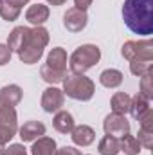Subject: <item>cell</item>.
Returning a JSON list of instances; mask_svg holds the SVG:
<instances>
[{
  "mask_svg": "<svg viewBox=\"0 0 153 155\" xmlns=\"http://www.w3.org/2000/svg\"><path fill=\"white\" fill-rule=\"evenodd\" d=\"M122 20L132 33L150 36L153 33V0H124Z\"/></svg>",
  "mask_w": 153,
  "mask_h": 155,
  "instance_id": "1",
  "label": "cell"
},
{
  "mask_svg": "<svg viewBox=\"0 0 153 155\" xmlns=\"http://www.w3.org/2000/svg\"><path fill=\"white\" fill-rule=\"evenodd\" d=\"M49 43V31L43 27V25H36L31 29V35H29V41L27 45L24 47L22 52H18V58L22 63L25 65H34L38 63L40 58L43 56V51Z\"/></svg>",
  "mask_w": 153,
  "mask_h": 155,
  "instance_id": "2",
  "label": "cell"
},
{
  "mask_svg": "<svg viewBox=\"0 0 153 155\" xmlns=\"http://www.w3.org/2000/svg\"><path fill=\"white\" fill-rule=\"evenodd\" d=\"M99 60H101V49L94 43H83L69 58V67L72 74H85L88 69L97 65Z\"/></svg>",
  "mask_w": 153,
  "mask_h": 155,
  "instance_id": "3",
  "label": "cell"
},
{
  "mask_svg": "<svg viewBox=\"0 0 153 155\" xmlns=\"http://www.w3.org/2000/svg\"><path fill=\"white\" fill-rule=\"evenodd\" d=\"M61 83H63V94L76 101H90L96 94V83L85 74L65 76Z\"/></svg>",
  "mask_w": 153,
  "mask_h": 155,
  "instance_id": "4",
  "label": "cell"
},
{
  "mask_svg": "<svg viewBox=\"0 0 153 155\" xmlns=\"http://www.w3.org/2000/svg\"><path fill=\"white\" fill-rule=\"evenodd\" d=\"M121 54L124 60L128 61H151L153 60V41L151 40H128L122 49Z\"/></svg>",
  "mask_w": 153,
  "mask_h": 155,
  "instance_id": "5",
  "label": "cell"
},
{
  "mask_svg": "<svg viewBox=\"0 0 153 155\" xmlns=\"http://www.w3.org/2000/svg\"><path fill=\"white\" fill-rule=\"evenodd\" d=\"M18 132V116L15 107H0V144H7Z\"/></svg>",
  "mask_w": 153,
  "mask_h": 155,
  "instance_id": "6",
  "label": "cell"
},
{
  "mask_svg": "<svg viewBox=\"0 0 153 155\" xmlns=\"http://www.w3.org/2000/svg\"><path fill=\"white\" fill-rule=\"evenodd\" d=\"M103 128L106 135H112L115 139H121L122 135L130 134V121L126 119V116L121 114H108L103 121Z\"/></svg>",
  "mask_w": 153,
  "mask_h": 155,
  "instance_id": "7",
  "label": "cell"
},
{
  "mask_svg": "<svg viewBox=\"0 0 153 155\" xmlns=\"http://www.w3.org/2000/svg\"><path fill=\"white\" fill-rule=\"evenodd\" d=\"M41 108L47 114H56L58 110H61V107L65 105V94L61 88L58 87H49L43 90L41 94V101H40Z\"/></svg>",
  "mask_w": 153,
  "mask_h": 155,
  "instance_id": "8",
  "label": "cell"
},
{
  "mask_svg": "<svg viewBox=\"0 0 153 155\" xmlns=\"http://www.w3.org/2000/svg\"><path fill=\"white\" fill-rule=\"evenodd\" d=\"M88 24V15L83 9L69 7L67 13L63 15V25L69 33H81Z\"/></svg>",
  "mask_w": 153,
  "mask_h": 155,
  "instance_id": "9",
  "label": "cell"
},
{
  "mask_svg": "<svg viewBox=\"0 0 153 155\" xmlns=\"http://www.w3.org/2000/svg\"><path fill=\"white\" fill-rule=\"evenodd\" d=\"M29 35H31V27H25V25L15 27L7 38V47L11 49V52H22L29 41Z\"/></svg>",
  "mask_w": 153,
  "mask_h": 155,
  "instance_id": "10",
  "label": "cell"
},
{
  "mask_svg": "<svg viewBox=\"0 0 153 155\" xmlns=\"http://www.w3.org/2000/svg\"><path fill=\"white\" fill-rule=\"evenodd\" d=\"M45 130L47 128L41 121H27V123H24V126L18 128V135L24 143H33L45 135Z\"/></svg>",
  "mask_w": 153,
  "mask_h": 155,
  "instance_id": "11",
  "label": "cell"
},
{
  "mask_svg": "<svg viewBox=\"0 0 153 155\" xmlns=\"http://www.w3.org/2000/svg\"><path fill=\"white\" fill-rule=\"evenodd\" d=\"M70 139L76 146H90L96 141V130L88 124L74 126V130L70 132Z\"/></svg>",
  "mask_w": 153,
  "mask_h": 155,
  "instance_id": "12",
  "label": "cell"
},
{
  "mask_svg": "<svg viewBox=\"0 0 153 155\" xmlns=\"http://www.w3.org/2000/svg\"><path fill=\"white\" fill-rule=\"evenodd\" d=\"M24 97V90L11 83V85H5L0 88V105H5V107H16Z\"/></svg>",
  "mask_w": 153,
  "mask_h": 155,
  "instance_id": "13",
  "label": "cell"
},
{
  "mask_svg": "<svg viewBox=\"0 0 153 155\" xmlns=\"http://www.w3.org/2000/svg\"><path fill=\"white\" fill-rule=\"evenodd\" d=\"M49 15H50L49 5H43V4L36 2V4L29 5V9L25 11V20L36 27V25H43L49 20Z\"/></svg>",
  "mask_w": 153,
  "mask_h": 155,
  "instance_id": "14",
  "label": "cell"
},
{
  "mask_svg": "<svg viewBox=\"0 0 153 155\" xmlns=\"http://www.w3.org/2000/svg\"><path fill=\"white\" fill-rule=\"evenodd\" d=\"M67 63H69V56H67V51L63 47H54L47 54V63L45 65H49L50 69L67 72Z\"/></svg>",
  "mask_w": 153,
  "mask_h": 155,
  "instance_id": "15",
  "label": "cell"
},
{
  "mask_svg": "<svg viewBox=\"0 0 153 155\" xmlns=\"http://www.w3.org/2000/svg\"><path fill=\"white\" fill-rule=\"evenodd\" d=\"M52 126L60 134H70L74 130L76 123H74V117L69 110H58L54 119H52Z\"/></svg>",
  "mask_w": 153,
  "mask_h": 155,
  "instance_id": "16",
  "label": "cell"
},
{
  "mask_svg": "<svg viewBox=\"0 0 153 155\" xmlns=\"http://www.w3.org/2000/svg\"><path fill=\"white\" fill-rule=\"evenodd\" d=\"M58 150L56 141L52 137H40L36 141H33V148H31V155H54Z\"/></svg>",
  "mask_w": 153,
  "mask_h": 155,
  "instance_id": "17",
  "label": "cell"
},
{
  "mask_svg": "<svg viewBox=\"0 0 153 155\" xmlns=\"http://www.w3.org/2000/svg\"><path fill=\"white\" fill-rule=\"evenodd\" d=\"M130 103H132V97L126 92H115L110 99V108L114 114L126 116V112H130Z\"/></svg>",
  "mask_w": 153,
  "mask_h": 155,
  "instance_id": "18",
  "label": "cell"
},
{
  "mask_svg": "<svg viewBox=\"0 0 153 155\" xmlns=\"http://www.w3.org/2000/svg\"><path fill=\"white\" fill-rule=\"evenodd\" d=\"M122 72L117 69H106L99 74V83L106 88H117L122 83Z\"/></svg>",
  "mask_w": 153,
  "mask_h": 155,
  "instance_id": "19",
  "label": "cell"
},
{
  "mask_svg": "<svg viewBox=\"0 0 153 155\" xmlns=\"http://www.w3.org/2000/svg\"><path fill=\"white\" fill-rule=\"evenodd\" d=\"M151 107H150V99L148 97H144L142 94H135L133 97H132V103H130V112H132V116L133 119H139V117L142 116L144 112H148Z\"/></svg>",
  "mask_w": 153,
  "mask_h": 155,
  "instance_id": "20",
  "label": "cell"
},
{
  "mask_svg": "<svg viewBox=\"0 0 153 155\" xmlns=\"http://www.w3.org/2000/svg\"><path fill=\"white\" fill-rule=\"evenodd\" d=\"M141 143H139V139L135 137V135H130V134H126V135H122L121 137V141H119V150L121 152H124L126 155H139L141 153Z\"/></svg>",
  "mask_w": 153,
  "mask_h": 155,
  "instance_id": "21",
  "label": "cell"
},
{
  "mask_svg": "<svg viewBox=\"0 0 153 155\" xmlns=\"http://www.w3.org/2000/svg\"><path fill=\"white\" fill-rule=\"evenodd\" d=\"M97 150L101 155H117L121 150H119V139H115L112 135H105L99 144H97Z\"/></svg>",
  "mask_w": 153,
  "mask_h": 155,
  "instance_id": "22",
  "label": "cell"
},
{
  "mask_svg": "<svg viewBox=\"0 0 153 155\" xmlns=\"http://www.w3.org/2000/svg\"><path fill=\"white\" fill-rule=\"evenodd\" d=\"M40 76L43 81H47V83H50V85H56V83H61L65 76H67V72H61V71H56V69H50L49 65H41V69H40Z\"/></svg>",
  "mask_w": 153,
  "mask_h": 155,
  "instance_id": "23",
  "label": "cell"
},
{
  "mask_svg": "<svg viewBox=\"0 0 153 155\" xmlns=\"http://www.w3.org/2000/svg\"><path fill=\"white\" fill-rule=\"evenodd\" d=\"M20 7H15V5H11V4H5V2H2L0 4V16L5 20V22H15L18 16H20Z\"/></svg>",
  "mask_w": 153,
  "mask_h": 155,
  "instance_id": "24",
  "label": "cell"
},
{
  "mask_svg": "<svg viewBox=\"0 0 153 155\" xmlns=\"http://www.w3.org/2000/svg\"><path fill=\"white\" fill-rule=\"evenodd\" d=\"M130 72L133 76L142 78L144 74L151 72V61H130Z\"/></svg>",
  "mask_w": 153,
  "mask_h": 155,
  "instance_id": "25",
  "label": "cell"
},
{
  "mask_svg": "<svg viewBox=\"0 0 153 155\" xmlns=\"http://www.w3.org/2000/svg\"><path fill=\"white\" fill-rule=\"evenodd\" d=\"M139 94H142L144 97H148V99H151L153 97V88H151V72H148V74H144V76L141 78V92Z\"/></svg>",
  "mask_w": 153,
  "mask_h": 155,
  "instance_id": "26",
  "label": "cell"
},
{
  "mask_svg": "<svg viewBox=\"0 0 153 155\" xmlns=\"http://www.w3.org/2000/svg\"><path fill=\"white\" fill-rule=\"evenodd\" d=\"M137 121H139V126H141V130L153 132V112H151V108H150L148 112H144V114L139 117Z\"/></svg>",
  "mask_w": 153,
  "mask_h": 155,
  "instance_id": "27",
  "label": "cell"
},
{
  "mask_svg": "<svg viewBox=\"0 0 153 155\" xmlns=\"http://www.w3.org/2000/svg\"><path fill=\"white\" fill-rule=\"evenodd\" d=\"M139 137V143H141V146H144V148H151L153 146V132H146V130H141L139 128V134H137Z\"/></svg>",
  "mask_w": 153,
  "mask_h": 155,
  "instance_id": "28",
  "label": "cell"
},
{
  "mask_svg": "<svg viewBox=\"0 0 153 155\" xmlns=\"http://www.w3.org/2000/svg\"><path fill=\"white\" fill-rule=\"evenodd\" d=\"M11 49L7 47V43H0V67L7 65L11 61Z\"/></svg>",
  "mask_w": 153,
  "mask_h": 155,
  "instance_id": "29",
  "label": "cell"
},
{
  "mask_svg": "<svg viewBox=\"0 0 153 155\" xmlns=\"http://www.w3.org/2000/svg\"><path fill=\"white\" fill-rule=\"evenodd\" d=\"M5 155H27V150L24 148V144H9Z\"/></svg>",
  "mask_w": 153,
  "mask_h": 155,
  "instance_id": "30",
  "label": "cell"
},
{
  "mask_svg": "<svg viewBox=\"0 0 153 155\" xmlns=\"http://www.w3.org/2000/svg\"><path fill=\"white\" fill-rule=\"evenodd\" d=\"M54 155H81V150H77L74 146H63V148L56 150Z\"/></svg>",
  "mask_w": 153,
  "mask_h": 155,
  "instance_id": "31",
  "label": "cell"
},
{
  "mask_svg": "<svg viewBox=\"0 0 153 155\" xmlns=\"http://www.w3.org/2000/svg\"><path fill=\"white\" fill-rule=\"evenodd\" d=\"M92 2L94 0H74V7L77 9H83V11H86L90 5H92Z\"/></svg>",
  "mask_w": 153,
  "mask_h": 155,
  "instance_id": "32",
  "label": "cell"
},
{
  "mask_svg": "<svg viewBox=\"0 0 153 155\" xmlns=\"http://www.w3.org/2000/svg\"><path fill=\"white\" fill-rule=\"evenodd\" d=\"M2 2H5V4H11V5H15V7H24V5H27L29 4V0H2Z\"/></svg>",
  "mask_w": 153,
  "mask_h": 155,
  "instance_id": "33",
  "label": "cell"
},
{
  "mask_svg": "<svg viewBox=\"0 0 153 155\" xmlns=\"http://www.w3.org/2000/svg\"><path fill=\"white\" fill-rule=\"evenodd\" d=\"M49 2V5H54V7H58V5H63L67 0H47Z\"/></svg>",
  "mask_w": 153,
  "mask_h": 155,
  "instance_id": "34",
  "label": "cell"
},
{
  "mask_svg": "<svg viewBox=\"0 0 153 155\" xmlns=\"http://www.w3.org/2000/svg\"><path fill=\"white\" fill-rule=\"evenodd\" d=\"M5 152H7V148L4 144H0V155H5Z\"/></svg>",
  "mask_w": 153,
  "mask_h": 155,
  "instance_id": "35",
  "label": "cell"
}]
</instances>
